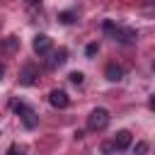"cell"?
Wrapping results in <instances>:
<instances>
[{
  "label": "cell",
  "mask_w": 155,
  "mask_h": 155,
  "mask_svg": "<svg viewBox=\"0 0 155 155\" xmlns=\"http://www.w3.org/2000/svg\"><path fill=\"white\" fill-rule=\"evenodd\" d=\"M68 78H70V82H73V85H82V82H85V75H82L80 70H73Z\"/></svg>",
  "instance_id": "8fae6325"
},
{
  "label": "cell",
  "mask_w": 155,
  "mask_h": 155,
  "mask_svg": "<svg viewBox=\"0 0 155 155\" xmlns=\"http://www.w3.org/2000/svg\"><path fill=\"white\" fill-rule=\"evenodd\" d=\"M7 155H27V153H24V148H19V145H10V148H7Z\"/></svg>",
  "instance_id": "9a60e30c"
},
{
  "label": "cell",
  "mask_w": 155,
  "mask_h": 155,
  "mask_svg": "<svg viewBox=\"0 0 155 155\" xmlns=\"http://www.w3.org/2000/svg\"><path fill=\"white\" fill-rule=\"evenodd\" d=\"M109 111L104 109V107H97V109H92L90 111V116H87V128L90 131H104L107 126H109Z\"/></svg>",
  "instance_id": "3957f363"
},
{
  "label": "cell",
  "mask_w": 155,
  "mask_h": 155,
  "mask_svg": "<svg viewBox=\"0 0 155 155\" xmlns=\"http://www.w3.org/2000/svg\"><path fill=\"white\" fill-rule=\"evenodd\" d=\"M36 80H39V68L34 63H27L22 68V73H19V82L29 87V85H36Z\"/></svg>",
  "instance_id": "277c9868"
},
{
  "label": "cell",
  "mask_w": 155,
  "mask_h": 155,
  "mask_svg": "<svg viewBox=\"0 0 155 155\" xmlns=\"http://www.w3.org/2000/svg\"><path fill=\"white\" fill-rule=\"evenodd\" d=\"M31 48H34V53H39V56L48 53V51H51V36H46V34H36L34 41H31Z\"/></svg>",
  "instance_id": "8992f818"
},
{
  "label": "cell",
  "mask_w": 155,
  "mask_h": 155,
  "mask_svg": "<svg viewBox=\"0 0 155 155\" xmlns=\"http://www.w3.org/2000/svg\"><path fill=\"white\" fill-rule=\"evenodd\" d=\"M131 140H133L131 131H126V128H124V131H119V133L114 136V140H111V143L116 145V150H126V148L131 145Z\"/></svg>",
  "instance_id": "52a82bcc"
},
{
  "label": "cell",
  "mask_w": 155,
  "mask_h": 155,
  "mask_svg": "<svg viewBox=\"0 0 155 155\" xmlns=\"http://www.w3.org/2000/svg\"><path fill=\"white\" fill-rule=\"evenodd\" d=\"M102 153H104V155H114V153H116V145H114L111 140H104V143H102Z\"/></svg>",
  "instance_id": "7c38bea8"
},
{
  "label": "cell",
  "mask_w": 155,
  "mask_h": 155,
  "mask_svg": "<svg viewBox=\"0 0 155 155\" xmlns=\"http://www.w3.org/2000/svg\"><path fill=\"white\" fill-rule=\"evenodd\" d=\"M48 102H51V107H56V109H65V107L70 104V97H68L65 90H51V92H48Z\"/></svg>",
  "instance_id": "5b68a950"
},
{
  "label": "cell",
  "mask_w": 155,
  "mask_h": 155,
  "mask_svg": "<svg viewBox=\"0 0 155 155\" xmlns=\"http://www.w3.org/2000/svg\"><path fill=\"white\" fill-rule=\"evenodd\" d=\"M5 46H7V51H15L17 48V36H7V44Z\"/></svg>",
  "instance_id": "2e32d148"
},
{
  "label": "cell",
  "mask_w": 155,
  "mask_h": 155,
  "mask_svg": "<svg viewBox=\"0 0 155 155\" xmlns=\"http://www.w3.org/2000/svg\"><path fill=\"white\" fill-rule=\"evenodd\" d=\"M58 19L63 24H73L75 22V12H58Z\"/></svg>",
  "instance_id": "30bf717a"
},
{
  "label": "cell",
  "mask_w": 155,
  "mask_h": 155,
  "mask_svg": "<svg viewBox=\"0 0 155 155\" xmlns=\"http://www.w3.org/2000/svg\"><path fill=\"white\" fill-rule=\"evenodd\" d=\"M12 109L17 111V116L22 119V124H24L29 131L39 126V116H36V111H34L31 107H27L24 102H12Z\"/></svg>",
  "instance_id": "7a4b0ae2"
},
{
  "label": "cell",
  "mask_w": 155,
  "mask_h": 155,
  "mask_svg": "<svg viewBox=\"0 0 155 155\" xmlns=\"http://www.w3.org/2000/svg\"><path fill=\"white\" fill-rule=\"evenodd\" d=\"M2 75H5V65H0V80H2Z\"/></svg>",
  "instance_id": "ac0fdd59"
},
{
  "label": "cell",
  "mask_w": 155,
  "mask_h": 155,
  "mask_svg": "<svg viewBox=\"0 0 155 155\" xmlns=\"http://www.w3.org/2000/svg\"><path fill=\"white\" fill-rule=\"evenodd\" d=\"M97 51H99V46H97V44H87V48H85V56H87V58H92Z\"/></svg>",
  "instance_id": "5bb4252c"
},
{
  "label": "cell",
  "mask_w": 155,
  "mask_h": 155,
  "mask_svg": "<svg viewBox=\"0 0 155 155\" xmlns=\"http://www.w3.org/2000/svg\"><path fill=\"white\" fill-rule=\"evenodd\" d=\"M29 5H41V0H27Z\"/></svg>",
  "instance_id": "e0dca14e"
},
{
  "label": "cell",
  "mask_w": 155,
  "mask_h": 155,
  "mask_svg": "<svg viewBox=\"0 0 155 155\" xmlns=\"http://www.w3.org/2000/svg\"><path fill=\"white\" fill-rule=\"evenodd\" d=\"M104 78L111 80V82H119V80H124V68L116 65V63H109V65L104 68Z\"/></svg>",
  "instance_id": "ba28073f"
},
{
  "label": "cell",
  "mask_w": 155,
  "mask_h": 155,
  "mask_svg": "<svg viewBox=\"0 0 155 155\" xmlns=\"http://www.w3.org/2000/svg\"><path fill=\"white\" fill-rule=\"evenodd\" d=\"M104 31H107L114 41H119V44H124V46H131V44H136V39H138V31H136V29H131V27H119V24H114L111 19H104Z\"/></svg>",
  "instance_id": "6da1fadb"
},
{
  "label": "cell",
  "mask_w": 155,
  "mask_h": 155,
  "mask_svg": "<svg viewBox=\"0 0 155 155\" xmlns=\"http://www.w3.org/2000/svg\"><path fill=\"white\" fill-rule=\"evenodd\" d=\"M65 61H68V51H65V48H58V51L51 56V61H48V68H61Z\"/></svg>",
  "instance_id": "9c48e42d"
},
{
  "label": "cell",
  "mask_w": 155,
  "mask_h": 155,
  "mask_svg": "<svg viewBox=\"0 0 155 155\" xmlns=\"http://www.w3.org/2000/svg\"><path fill=\"white\" fill-rule=\"evenodd\" d=\"M133 153H136V155H145V153H148V143H145V140H140V143H136V148H133Z\"/></svg>",
  "instance_id": "4fadbf2b"
}]
</instances>
